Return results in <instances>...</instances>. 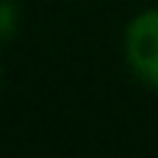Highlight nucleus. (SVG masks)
<instances>
[{"label": "nucleus", "instance_id": "obj_1", "mask_svg": "<svg viewBox=\"0 0 158 158\" xmlns=\"http://www.w3.org/2000/svg\"><path fill=\"white\" fill-rule=\"evenodd\" d=\"M128 61L147 81L158 86V11L136 17L128 28Z\"/></svg>", "mask_w": 158, "mask_h": 158}, {"label": "nucleus", "instance_id": "obj_2", "mask_svg": "<svg viewBox=\"0 0 158 158\" xmlns=\"http://www.w3.org/2000/svg\"><path fill=\"white\" fill-rule=\"evenodd\" d=\"M0 31H3V39H11V31H14V3L11 0L0 6Z\"/></svg>", "mask_w": 158, "mask_h": 158}]
</instances>
